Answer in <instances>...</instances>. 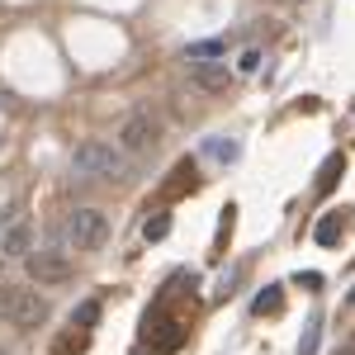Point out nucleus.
<instances>
[{"instance_id": "1", "label": "nucleus", "mask_w": 355, "mask_h": 355, "mask_svg": "<svg viewBox=\"0 0 355 355\" xmlns=\"http://www.w3.org/2000/svg\"><path fill=\"white\" fill-rule=\"evenodd\" d=\"M71 166H76V175H90V180H128V175H133V157H128L119 142H105V137L76 142Z\"/></svg>"}, {"instance_id": "2", "label": "nucleus", "mask_w": 355, "mask_h": 355, "mask_svg": "<svg viewBox=\"0 0 355 355\" xmlns=\"http://www.w3.org/2000/svg\"><path fill=\"white\" fill-rule=\"evenodd\" d=\"M0 318L19 331H33L48 322V299L38 289H19V284H0Z\"/></svg>"}, {"instance_id": "3", "label": "nucleus", "mask_w": 355, "mask_h": 355, "mask_svg": "<svg viewBox=\"0 0 355 355\" xmlns=\"http://www.w3.org/2000/svg\"><path fill=\"white\" fill-rule=\"evenodd\" d=\"M128 157H147V152H157V142H162V123L152 119L147 110H137L123 119V128H119V137H114Z\"/></svg>"}, {"instance_id": "4", "label": "nucleus", "mask_w": 355, "mask_h": 355, "mask_svg": "<svg viewBox=\"0 0 355 355\" xmlns=\"http://www.w3.org/2000/svg\"><path fill=\"white\" fill-rule=\"evenodd\" d=\"M67 237H71L76 251H95V246H105V237H110V218L100 209H76L67 218Z\"/></svg>"}, {"instance_id": "5", "label": "nucleus", "mask_w": 355, "mask_h": 355, "mask_svg": "<svg viewBox=\"0 0 355 355\" xmlns=\"http://www.w3.org/2000/svg\"><path fill=\"white\" fill-rule=\"evenodd\" d=\"M28 275L38 284H67L71 279V256L62 246H43V251H28Z\"/></svg>"}, {"instance_id": "6", "label": "nucleus", "mask_w": 355, "mask_h": 355, "mask_svg": "<svg viewBox=\"0 0 355 355\" xmlns=\"http://www.w3.org/2000/svg\"><path fill=\"white\" fill-rule=\"evenodd\" d=\"M232 71L227 62H190V85L194 90H227Z\"/></svg>"}, {"instance_id": "7", "label": "nucleus", "mask_w": 355, "mask_h": 355, "mask_svg": "<svg viewBox=\"0 0 355 355\" xmlns=\"http://www.w3.org/2000/svg\"><path fill=\"white\" fill-rule=\"evenodd\" d=\"M341 237H346V209L322 214V218H318V227H313V242H318V246H336Z\"/></svg>"}, {"instance_id": "8", "label": "nucleus", "mask_w": 355, "mask_h": 355, "mask_svg": "<svg viewBox=\"0 0 355 355\" xmlns=\"http://www.w3.org/2000/svg\"><path fill=\"white\" fill-rule=\"evenodd\" d=\"M251 313H256V318H275V313H284V284H266V289L251 299Z\"/></svg>"}, {"instance_id": "9", "label": "nucleus", "mask_w": 355, "mask_h": 355, "mask_svg": "<svg viewBox=\"0 0 355 355\" xmlns=\"http://www.w3.org/2000/svg\"><path fill=\"white\" fill-rule=\"evenodd\" d=\"M341 175H346V157H341V152H331L327 162H322V171H318V185H313V190H318V194H331Z\"/></svg>"}, {"instance_id": "10", "label": "nucleus", "mask_w": 355, "mask_h": 355, "mask_svg": "<svg viewBox=\"0 0 355 355\" xmlns=\"http://www.w3.org/2000/svg\"><path fill=\"white\" fill-rule=\"evenodd\" d=\"M204 152H209L214 162H237V157H242V142H237V137H209Z\"/></svg>"}, {"instance_id": "11", "label": "nucleus", "mask_w": 355, "mask_h": 355, "mask_svg": "<svg viewBox=\"0 0 355 355\" xmlns=\"http://www.w3.org/2000/svg\"><path fill=\"white\" fill-rule=\"evenodd\" d=\"M28 242H33V232H28V227H10V232H5V242H0V256H28Z\"/></svg>"}, {"instance_id": "12", "label": "nucleus", "mask_w": 355, "mask_h": 355, "mask_svg": "<svg viewBox=\"0 0 355 355\" xmlns=\"http://www.w3.org/2000/svg\"><path fill=\"white\" fill-rule=\"evenodd\" d=\"M232 227H237V209L227 204V209H223V218H218V237H214V256H223V251H227V242H232Z\"/></svg>"}, {"instance_id": "13", "label": "nucleus", "mask_w": 355, "mask_h": 355, "mask_svg": "<svg viewBox=\"0 0 355 355\" xmlns=\"http://www.w3.org/2000/svg\"><path fill=\"white\" fill-rule=\"evenodd\" d=\"M166 232H171V214H166V209H157L152 218L142 223V237H147V242H162Z\"/></svg>"}, {"instance_id": "14", "label": "nucleus", "mask_w": 355, "mask_h": 355, "mask_svg": "<svg viewBox=\"0 0 355 355\" xmlns=\"http://www.w3.org/2000/svg\"><path fill=\"white\" fill-rule=\"evenodd\" d=\"M223 53H227V48H223L218 38H204V43H190V48H185L190 62H209V57H223Z\"/></svg>"}, {"instance_id": "15", "label": "nucleus", "mask_w": 355, "mask_h": 355, "mask_svg": "<svg viewBox=\"0 0 355 355\" xmlns=\"http://www.w3.org/2000/svg\"><path fill=\"white\" fill-rule=\"evenodd\" d=\"M95 322H100V303L95 299H85V303H76V313H71V327H95Z\"/></svg>"}, {"instance_id": "16", "label": "nucleus", "mask_w": 355, "mask_h": 355, "mask_svg": "<svg viewBox=\"0 0 355 355\" xmlns=\"http://www.w3.org/2000/svg\"><path fill=\"white\" fill-rule=\"evenodd\" d=\"M318 341H322V318H313L299 336V355H318Z\"/></svg>"}, {"instance_id": "17", "label": "nucleus", "mask_w": 355, "mask_h": 355, "mask_svg": "<svg viewBox=\"0 0 355 355\" xmlns=\"http://www.w3.org/2000/svg\"><path fill=\"white\" fill-rule=\"evenodd\" d=\"M256 67H261V48H246V53H242V62H237V71H246V76H251Z\"/></svg>"}, {"instance_id": "18", "label": "nucleus", "mask_w": 355, "mask_h": 355, "mask_svg": "<svg viewBox=\"0 0 355 355\" xmlns=\"http://www.w3.org/2000/svg\"><path fill=\"white\" fill-rule=\"evenodd\" d=\"M294 284H303V289H318V284H322V275H318V270H299V275H294Z\"/></svg>"}, {"instance_id": "19", "label": "nucleus", "mask_w": 355, "mask_h": 355, "mask_svg": "<svg viewBox=\"0 0 355 355\" xmlns=\"http://www.w3.org/2000/svg\"><path fill=\"white\" fill-rule=\"evenodd\" d=\"M237 279H242V270H232V275H223V284H218V294H223V299H227V294H232V284H237Z\"/></svg>"}, {"instance_id": "20", "label": "nucleus", "mask_w": 355, "mask_h": 355, "mask_svg": "<svg viewBox=\"0 0 355 355\" xmlns=\"http://www.w3.org/2000/svg\"><path fill=\"white\" fill-rule=\"evenodd\" d=\"M346 303H351V308H355V289H351V294H346Z\"/></svg>"}, {"instance_id": "21", "label": "nucleus", "mask_w": 355, "mask_h": 355, "mask_svg": "<svg viewBox=\"0 0 355 355\" xmlns=\"http://www.w3.org/2000/svg\"><path fill=\"white\" fill-rule=\"evenodd\" d=\"M341 355H355V346H346V351H341Z\"/></svg>"}, {"instance_id": "22", "label": "nucleus", "mask_w": 355, "mask_h": 355, "mask_svg": "<svg viewBox=\"0 0 355 355\" xmlns=\"http://www.w3.org/2000/svg\"><path fill=\"white\" fill-rule=\"evenodd\" d=\"M0 355H5V351H0Z\"/></svg>"}]
</instances>
